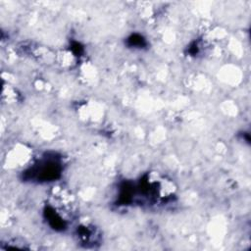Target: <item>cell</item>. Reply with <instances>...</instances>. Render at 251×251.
<instances>
[{"label": "cell", "instance_id": "cell-1", "mask_svg": "<svg viewBox=\"0 0 251 251\" xmlns=\"http://www.w3.org/2000/svg\"><path fill=\"white\" fill-rule=\"evenodd\" d=\"M60 173L59 164L56 161H47L43 162L41 165H38L33 168L32 175L37 179L49 180L56 178Z\"/></svg>", "mask_w": 251, "mask_h": 251}]
</instances>
